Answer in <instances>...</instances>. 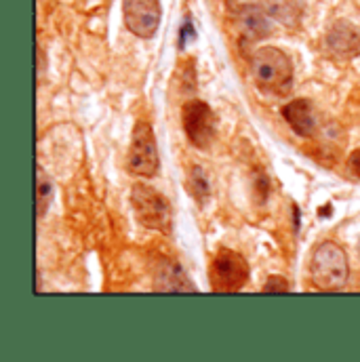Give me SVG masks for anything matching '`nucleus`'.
<instances>
[{
  "label": "nucleus",
  "instance_id": "1",
  "mask_svg": "<svg viewBox=\"0 0 360 362\" xmlns=\"http://www.w3.org/2000/svg\"><path fill=\"white\" fill-rule=\"evenodd\" d=\"M251 70L255 85L266 93L284 95L293 85V64L276 47H262L253 53Z\"/></svg>",
  "mask_w": 360,
  "mask_h": 362
},
{
  "label": "nucleus",
  "instance_id": "2",
  "mask_svg": "<svg viewBox=\"0 0 360 362\" xmlns=\"http://www.w3.org/2000/svg\"><path fill=\"white\" fill-rule=\"evenodd\" d=\"M310 276H312L314 286L320 291L344 288L350 276L346 251L331 240L318 245L310 259Z\"/></svg>",
  "mask_w": 360,
  "mask_h": 362
},
{
  "label": "nucleus",
  "instance_id": "3",
  "mask_svg": "<svg viewBox=\"0 0 360 362\" xmlns=\"http://www.w3.org/2000/svg\"><path fill=\"white\" fill-rule=\"evenodd\" d=\"M131 206L137 221L148 230L169 232L171 230V206L154 187L135 183L131 189Z\"/></svg>",
  "mask_w": 360,
  "mask_h": 362
},
{
  "label": "nucleus",
  "instance_id": "4",
  "mask_svg": "<svg viewBox=\"0 0 360 362\" xmlns=\"http://www.w3.org/2000/svg\"><path fill=\"white\" fill-rule=\"evenodd\" d=\"M209 280L215 293H236L249 280V264L230 249H219L209 266Z\"/></svg>",
  "mask_w": 360,
  "mask_h": 362
},
{
  "label": "nucleus",
  "instance_id": "5",
  "mask_svg": "<svg viewBox=\"0 0 360 362\" xmlns=\"http://www.w3.org/2000/svg\"><path fill=\"white\" fill-rule=\"evenodd\" d=\"M129 171L141 177H152L158 173L156 137L148 122H139L133 129L131 148H129Z\"/></svg>",
  "mask_w": 360,
  "mask_h": 362
},
{
  "label": "nucleus",
  "instance_id": "6",
  "mask_svg": "<svg viewBox=\"0 0 360 362\" xmlns=\"http://www.w3.org/2000/svg\"><path fill=\"white\" fill-rule=\"evenodd\" d=\"M181 124H183L187 139L196 148L207 150L213 144V139H215V114L209 107V103H204L200 99H192V101L183 103Z\"/></svg>",
  "mask_w": 360,
  "mask_h": 362
},
{
  "label": "nucleus",
  "instance_id": "7",
  "mask_svg": "<svg viewBox=\"0 0 360 362\" xmlns=\"http://www.w3.org/2000/svg\"><path fill=\"white\" fill-rule=\"evenodd\" d=\"M124 23L139 38H152L161 25V0H122Z\"/></svg>",
  "mask_w": 360,
  "mask_h": 362
},
{
  "label": "nucleus",
  "instance_id": "8",
  "mask_svg": "<svg viewBox=\"0 0 360 362\" xmlns=\"http://www.w3.org/2000/svg\"><path fill=\"white\" fill-rule=\"evenodd\" d=\"M327 47L335 57L352 59L360 53V28L350 21H337L327 34Z\"/></svg>",
  "mask_w": 360,
  "mask_h": 362
},
{
  "label": "nucleus",
  "instance_id": "9",
  "mask_svg": "<svg viewBox=\"0 0 360 362\" xmlns=\"http://www.w3.org/2000/svg\"><path fill=\"white\" fill-rule=\"evenodd\" d=\"M282 116L289 122V127L299 135V137H314L318 131V122L312 110V103L306 99H293L282 107Z\"/></svg>",
  "mask_w": 360,
  "mask_h": 362
},
{
  "label": "nucleus",
  "instance_id": "10",
  "mask_svg": "<svg viewBox=\"0 0 360 362\" xmlns=\"http://www.w3.org/2000/svg\"><path fill=\"white\" fill-rule=\"evenodd\" d=\"M268 13L262 6L255 4H247L238 11L236 15V25L238 32L245 40H262L272 32L270 21H268Z\"/></svg>",
  "mask_w": 360,
  "mask_h": 362
},
{
  "label": "nucleus",
  "instance_id": "11",
  "mask_svg": "<svg viewBox=\"0 0 360 362\" xmlns=\"http://www.w3.org/2000/svg\"><path fill=\"white\" fill-rule=\"evenodd\" d=\"M154 291H169V293H180V291H196V286L187 280L180 266L175 262H165L156 272V284Z\"/></svg>",
  "mask_w": 360,
  "mask_h": 362
},
{
  "label": "nucleus",
  "instance_id": "12",
  "mask_svg": "<svg viewBox=\"0 0 360 362\" xmlns=\"http://www.w3.org/2000/svg\"><path fill=\"white\" fill-rule=\"evenodd\" d=\"M266 13L272 19L284 23V25H297L303 13L301 0H262Z\"/></svg>",
  "mask_w": 360,
  "mask_h": 362
},
{
  "label": "nucleus",
  "instance_id": "13",
  "mask_svg": "<svg viewBox=\"0 0 360 362\" xmlns=\"http://www.w3.org/2000/svg\"><path fill=\"white\" fill-rule=\"evenodd\" d=\"M53 200V183L49 180V175L45 173V169L38 165L36 167V211L38 217H42L49 209Z\"/></svg>",
  "mask_w": 360,
  "mask_h": 362
},
{
  "label": "nucleus",
  "instance_id": "14",
  "mask_svg": "<svg viewBox=\"0 0 360 362\" xmlns=\"http://www.w3.org/2000/svg\"><path fill=\"white\" fill-rule=\"evenodd\" d=\"M289 288H291V286H289L286 278H282V276H270L262 291H264V293H286Z\"/></svg>",
  "mask_w": 360,
  "mask_h": 362
},
{
  "label": "nucleus",
  "instance_id": "15",
  "mask_svg": "<svg viewBox=\"0 0 360 362\" xmlns=\"http://www.w3.org/2000/svg\"><path fill=\"white\" fill-rule=\"evenodd\" d=\"M204 175H202V171L196 167V169H192V183H196V187H192V192H194V196L198 198V200H202V198H207V181L202 180Z\"/></svg>",
  "mask_w": 360,
  "mask_h": 362
},
{
  "label": "nucleus",
  "instance_id": "16",
  "mask_svg": "<svg viewBox=\"0 0 360 362\" xmlns=\"http://www.w3.org/2000/svg\"><path fill=\"white\" fill-rule=\"evenodd\" d=\"M350 169L356 177H360V148L350 154Z\"/></svg>",
  "mask_w": 360,
  "mask_h": 362
},
{
  "label": "nucleus",
  "instance_id": "17",
  "mask_svg": "<svg viewBox=\"0 0 360 362\" xmlns=\"http://www.w3.org/2000/svg\"><path fill=\"white\" fill-rule=\"evenodd\" d=\"M359 251H360V240H359Z\"/></svg>",
  "mask_w": 360,
  "mask_h": 362
}]
</instances>
